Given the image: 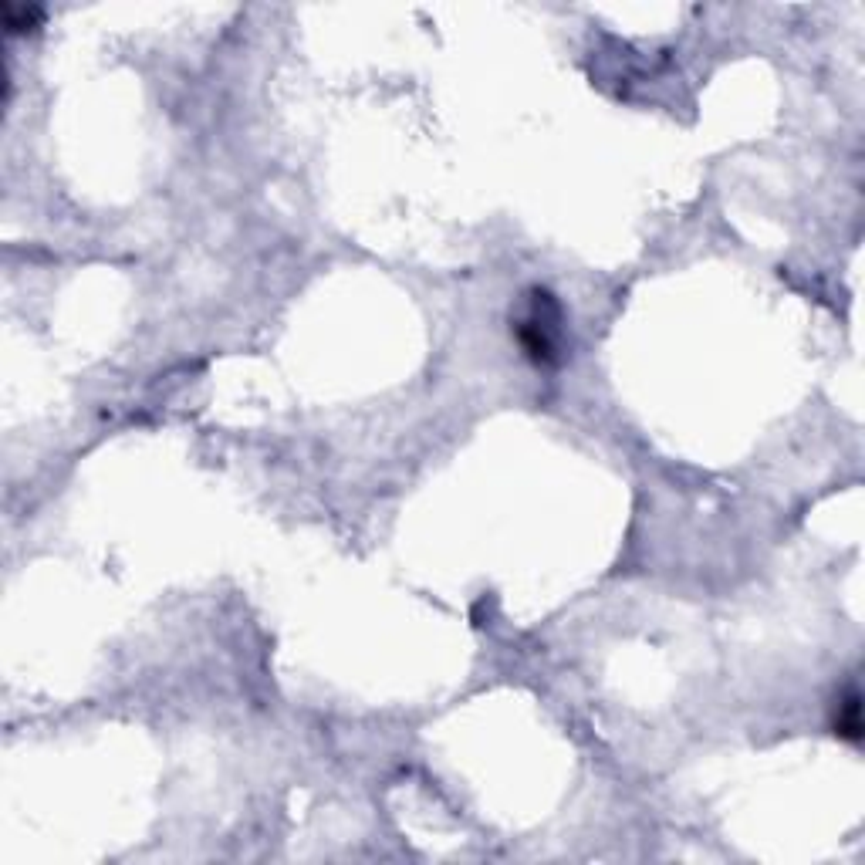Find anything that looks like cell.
Wrapping results in <instances>:
<instances>
[{
    "mask_svg": "<svg viewBox=\"0 0 865 865\" xmlns=\"http://www.w3.org/2000/svg\"><path fill=\"white\" fill-rule=\"evenodd\" d=\"M517 349L538 369H555L565 359V308L548 288H528L511 315Z\"/></svg>",
    "mask_w": 865,
    "mask_h": 865,
    "instance_id": "obj_1",
    "label": "cell"
},
{
    "mask_svg": "<svg viewBox=\"0 0 865 865\" xmlns=\"http://www.w3.org/2000/svg\"><path fill=\"white\" fill-rule=\"evenodd\" d=\"M835 734L849 744H862V697L855 686H849L842 700H838V710H835Z\"/></svg>",
    "mask_w": 865,
    "mask_h": 865,
    "instance_id": "obj_2",
    "label": "cell"
},
{
    "mask_svg": "<svg viewBox=\"0 0 865 865\" xmlns=\"http://www.w3.org/2000/svg\"><path fill=\"white\" fill-rule=\"evenodd\" d=\"M0 21H4L7 38H17V34L38 31L44 21V11L34 4H4L0 7Z\"/></svg>",
    "mask_w": 865,
    "mask_h": 865,
    "instance_id": "obj_3",
    "label": "cell"
}]
</instances>
